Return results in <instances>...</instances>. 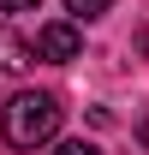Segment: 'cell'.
Masks as SVG:
<instances>
[{
    "label": "cell",
    "mask_w": 149,
    "mask_h": 155,
    "mask_svg": "<svg viewBox=\"0 0 149 155\" xmlns=\"http://www.w3.org/2000/svg\"><path fill=\"white\" fill-rule=\"evenodd\" d=\"M42 0H0V12H36Z\"/></svg>",
    "instance_id": "6"
},
{
    "label": "cell",
    "mask_w": 149,
    "mask_h": 155,
    "mask_svg": "<svg viewBox=\"0 0 149 155\" xmlns=\"http://www.w3.org/2000/svg\"><path fill=\"white\" fill-rule=\"evenodd\" d=\"M30 60H36V54H30V42H24L12 24H0V72H24Z\"/></svg>",
    "instance_id": "3"
},
{
    "label": "cell",
    "mask_w": 149,
    "mask_h": 155,
    "mask_svg": "<svg viewBox=\"0 0 149 155\" xmlns=\"http://www.w3.org/2000/svg\"><path fill=\"white\" fill-rule=\"evenodd\" d=\"M54 155H101V149H95V143H84V137H66Z\"/></svg>",
    "instance_id": "5"
},
{
    "label": "cell",
    "mask_w": 149,
    "mask_h": 155,
    "mask_svg": "<svg viewBox=\"0 0 149 155\" xmlns=\"http://www.w3.org/2000/svg\"><path fill=\"white\" fill-rule=\"evenodd\" d=\"M60 96L48 90H18V96L0 107V137L12 143V149H42V143H54L60 137Z\"/></svg>",
    "instance_id": "1"
},
{
    "label": "cell",
    "mask_w": 149,
    "mask_h": 155,
    "mask_svg": "<svg viewBox=\"0 0 149 155\" xmlns=\"http://www.w3.org/2000/svg\"><path fill=\"white\" fill-rule=\"evenodd\" d=\"M36 60H48V66H66V60L84 54V30H78L72 18H54V24H42L36 30V48H30Z\"/></svg>",
    "instance_id": "2"
},
{
    "label": "cell",
    "mask_w": 149,
    "mask_h": 155,
    "mask_svg": "<svg viewBox=\"0 0 149 155\" xmlns=\"http://www.w3.org/2000/svg\"><path fill=\"white\" fill-rule=\"evenodd\" d=\"M66 12L72 18H101V12H113V0H66Z\"/></svg>",
    "instance_id": "4"
}]
</instances>
